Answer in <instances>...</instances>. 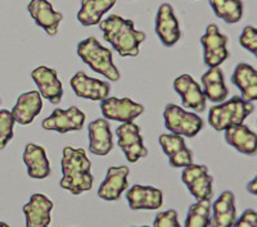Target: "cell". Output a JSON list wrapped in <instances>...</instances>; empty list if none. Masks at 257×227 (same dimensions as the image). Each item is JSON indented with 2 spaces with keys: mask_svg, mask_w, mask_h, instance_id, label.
Here are the masks:
<instances>
[{
  "mask_svg": "<svg viewBox=\"0 0 257 227\" xmlns=\"http://www.w3.org/2000/svg\"><path fill=\"white\" fill-rule=\"evenodd\" d=\"M61 167L62 178L59 185L62 189L68 190L73 195L91 190L94 182L91 163L84 149L64 146Z\"/></svg>",
  "mask_w": 257,
  "mask_h": 227,
  "instance_id": "1",
  "label": "cell"
},
{
  "mask_svg": "<svg viewBox=\"0 0 257 227\" xmlns=\"http://www.w3.org/2000/svg\"><path fill=\"white\" fill-rule=\"evenodd\" d=\"M99 27L103 38L113 47L121 57H138L139 48L146 40V34L135 29L132 20H125L118 15H112L100 21Z\"/></svg>",
  "mask_w": 257,
  "mask_h": 227,
  "instance_id": "2",
  "label": "cell"
},
{
  "mask_svg": "<svg viewBox=\"0 0 257 227\" xmlns=\"http://www.w3.org/2000/svg\"><path fill=\"white\" fill-rule=\"evenodd\" d=\"M77 56L81 58L95 73L103 75L109 81H118L121 77L120 71L114 66L112 50L103 47L95 38L85 39L77 45Z\"/></svg>",
  "mask_w": 257,
  "mask_h": 227,
  "instance_id": "3",
  "label": "cell"
},
{
  "mask_svg": "<svg viewBox=\"0 0 257 227\" xmlns=\"http://www.w3.org/2000/svg\"><path fill=\"white\" fill-rule=\"evenodd\" d=\"M254 111L253 103L245 102L240 96L235 95L231 99L220 104L212 105L208 111V125L216 130L224 131L225 128L235 125H242Z\"/></svg>",
  "mask_w": 257,
  "mask_h": 227,
  "instance_id": "4",
  "label": "cell"
},
{
  "mask_svg": "<svg viewBox=\"0 0 257 227\" xmlns=\"http://www.w3.org/2000/svg\"><path fill=\"white\" fill-rule=\"evenodd\" d=\"M165 127L171 134L180 135L183 137H194L203 128V120L196 113L187 112L179 105L166 104L164 111Z\"/></svg>",
  "mask_w": 257,
  "mask_h": 227,
  "instance_id": "5",
  "label": "cell"
},
{
  "mask_svg": "<svg viewBox=\"0 0 257 227\" xmlns=\"http://www.w3.org/2000/svg\"><path fill=\"white\" fill-rule=\"evenodd\" d=\"M203 47V62L208 67H220L229 58L228 38L222 35L216 25H208L201 38Z\"/></svg>",
  "mask_w": 257,
  "mask_h": 227,
  "instance_id": "6",
  "label": "cell"
},
{
  "mask_svg": "<svg viewBox=\"0 0 257 227\" xmlns=\"http://www.w3.org/2000/svg\"><path fill=\"white\" fill-rule=\"evenodd\" d=\"M116 135L117 145L122 150L127 162L137 163L141 158H146L148 155V149L144 145L141 128L134 122H126L118 126Z\"/></svg>",
  "mask_w": 257,
  "mask_h": 227,
  "instance_id": "7",
  "label": "cell"
},
{
  "mask_svg": "<svg viewBox=\"0 0 257 227\" xmlns=\"http://www.w3.org/2000/svg\"><path fill=\"white\" fill-rule=\"evenodd\" d=\"M181 181L185 183L189 192L197 201L211 200L213 196V177L208 173L207 166L190 164L181 172Z\"/></svg>",
  "mask_w": 257,
  "mask_h": 227,
  "instance_id": "8",
  "label": "cell"
},
{
  "mask_svg": "<svg viewBox=\"0 0 257 227\" xmlns=\"http://www.w3.org/2000/svg\"><path fill=\"white\" fill-rule=\"evenodd\" d=\"M100 111L105 120L117 121V122H134L138 117L143 114L144 105L137 103L130 98H105L100 102Z\"/></svg>",
  "mask_w": 257,
  "mask_h": 227,
  "instance_id": "9",
  "label": "cell"
},
{
  "mask_svg": "<svg viewBox=\"0 0 257 227\" xmlns=\"http://www.w3.org/2000/svg\"><path fill=\"white\" fill-rule=\"evenodd\" d=\"M85 113L77 107L68 109H54L49 117H47L41 127L48 131H57L59 134H67L70 131H80L85 123Z\"/></svg>",
  "mask_w": 257,
  "mask_h": 227,
  "instance_id": "10",
  "label": "cell"
},
{
  "mask_svg": "<svg viewBox=\"0 0 257 227\" xmlns=\"http://www.w3.org/2000/svg\"><path fill=\"white\" fill-rule=\"evenodd\" d=\"M155 30L158 39L165 47H174L180 40L181 32L179 21L174 12V8L169 3L161 4V7L158 8Z\"/></svg>",
  "mask_w": 257,
  "mask_h": 227,
  "instance_id": "11",
  "label": "cell"
},
{
  "mask_svg": "<svg viewBox=\"0 0 257 227\" xmlns=\"http://www.w3.org/2000/svg\"><path fill=\"white\" fill-rule=\"evenodd\" d=\"M173 86L181 98V102L185 105V108H190L197 113L205 112L207 99L203 94L201 85L193 79L192 76L188 73L179 76L174 80Z\"/></svg>",
  "mask_w": 257,
  "mask_h": 227,
  "instance_id": "12",
  "label": "cell"
},
{
  "mask_svg": "<svg viewBox=\"0 0 257 227\" xmlns=\"http://www.w3.org/2000/svg\"><path fill=\"white\" fill-rule=\"evenodd\" d=\"M70 85L73 93L82 99H89L93 102H102L108 98L111 91V85L102 80L89 77L86 73L77 72L70 80Z\"/></svg>",
  "mask_w": 257,
  "mask_h": 227,
  "instance_id": "13",
  "label": "cell"
},
{
  "mask_svg": "<svg viewBox=\"0 0 257 227\" xmlns=\"http://www.w3.org/2000/svg\"><path fill=\"white\" fill-rule=\"evenodd\" d=\"M160 145L169 158L171 167L184 168L193 163V153L185 144V139L180 135L164 134L158 137Z\"/></svg>",
  "mask_w": 257,
  "mask_h": 227,
  "instance_id": "14",
  "label": "cell"
},
{
  "mask_svg": "<svg viewBox=\"0 0 257 227\" xmlns=\"http://www.w3.org/2000/svg\"><path fill=\"white\" fill-rule=\"evenodd\" d=\"M31 77L38 86L39 94L52 104H59L63 98V86L59 81L57 71L40 66L31 72Z\"/></svg>",
  "mask_w": 257,
  "mask_h": 227,
  "instance_id": "15",
  "label": "cell"
},
{
  "mask_svg": "<svg viewBox=\"0 0 257 227\" xmlns=\"http://www.w3.org/2000/svg\"><path fill=\"white\" fill-rule=\"evenodd\" d=\"M27 11L34 22L44 30L48 35H57L63 16L62 13L54 11L48 0H31L27 6Z\"/></svg>",
  "mask_w": 257,
  "mask_h": 227,
  "instance_id": "16",
  "label": "cell"
},
{
  "mask_svg": "<svg viewBox=\"0 0 257 227\" xmlns=\"http://www.w3.org/2000/svg\"><path fill=\"white\" fill-rule=\"evenodd\" d=\"M130 169L126 166H112L107 171L105 178L98 189V196L103 200H118L122 192L127 189V176Z\"/></svg>",
  "mask_w": 257,
  "mask_h": 227,
  "instance_id": "17",
  "label": "cell"
},
{
  "mask_svg": "<svg viewBox=\"0 0 257 227\" xmlns=\"http://www.w3.org/2000/svg\"><path fill=\"white\" fill-rule=\"evenodd\" d=\"M128 207L133 210L160 209L164 204V192L153 186L134 185L126 192Z\"/></svg>",
  "mask_w": 257,
  "mask_h": 227,
  "instance_id": "18",
  "label": "cell"
},
{
  "mask_svg": "<svg viewBox=\"0 0 257 227\" xmlns=\"http://www.w3.org/2000/svg\"><path fill=\"white\" fill-rule=\"evenodd\" d=\"M53 201L44 194H34L24 205L26 227H49L52 222Z\"/></svg>",
  "mask_w": 257,
  "mask_h": 227,
  "instance_id": "19",
  "label": "cell"
},
{
  "mask_svg": "<svg viewBox=\"0 0 257 227\" xmlns=\"http://www.w3.org/2000/svg\"><path fill=\"white\" fill-rule=\"evenodd\" d=\"M89 150L94 155L105 157L113 149V135L111 132L108 121L98 118L89 123Z\"/></svg>",
  "mask_w": 257,
  "mask_h": 227,
  "instance_id": "20",
  "label": "cell"
},
{
  "mask_svg": "<svg viewBox=\"0 0 257 227\" xmlns=\"http://www.w3.org/2000/svg\"><path fill=\"white\" fill-rule=\"evenodd\" d=\"M43 109V100L39 91H27L18 96L17 103L12 109V116L15 122L21 126L31 125Z\"/></svg>",
  "mask_w": 257,
  "mask_h": 227,
  "instance_id": "21",
  "label": "cell"
},
{
  "mask_svg": "<svg viewBox=\"0 0 257 227\" xmlns=\"http://www.w3.org/2000/svg\"><path fill=\"white\" fill-rule=\"evenodd\" d=\"M210 227H233L237 221V208H235V196L231 191L226 190L211 205Z\"/></svg>",
  "mask_w": 257,
  "mask_h": 227,
  "instance_id": "22",
  "label": "cell"
},
{
  "mask_svg": "<svg viewBox=\"0 0 257 227\" xmlns=\"http://www.w3.org/2000/svg\"><path fill=\"white\" fill-rule=\"evenodd\" d=\"M22 158H24V162L27 167V173L31 178L43 180L52 173L47 151L41 145L31 143L27 144Z\"/></svg>",
  "mask_w": 257,
  "mask_h": 227,
  "instance_id": "23",
  "label": "cell"
},
{
  "mask_svg": "<svg viewBox=\"0 0 257 227\" xmlns=\"http://www.w3.org/2000/svg\"><path fill=\"white\" fill-rule=\"evenodd\" d=\"M225 141L245 155H254L257 151V137L245 125H235L224 130Z\"/></svg>",
  "mask_w": 257,
  "mask_h": 227,
  "instance_id": "24",
  "label": "cell"
},
{
  "mask_svg": "<svg viewBox=\"0 0 257 227\" xmlns=\"http://www.w3.org/2000/svg\"><path fill=\"white\" fill-rule=\"evenodd\" d=\"M233 82L242 94L243 100L253 103L257 100V71L248 63H239L234 68Z\"/></svg>",
  "mask_w": 257,
  "mask_h": 227,
  "instance_id": "25",
  "label": "cell"
},
{
  "mask_svg": "<svg viewBox=\"0 0 257 227\" xmlns=\"http://www.w3.org/2000/svg\"><path fill=\"white\" fill-rule=\"evenodd\" d=\"M202 85L206 99L213 104L225 102L229 95V89L224 81V75L220 67H211L202 75Z\"/></svg>",
  "mask_w": 257,
  "mask_h": 227,
  "instance_id": "26",
  "label": "cell"
},
{
  "mask_svg": "<svg viewBox=\"0 0 257 227\" xmlns=\"http://www.w3.org/2000/svg\"><path fill=\"white\" fill-rule=\"evenodd\" d=\"M117 0H81V8L77 12V20L85 27L99 25L103 15L109 12Z\"/></svg>",
  "mask_w": 257,
  "mask_h": 227,
  "instance_id": "27",
  "label": "cell"
},
{
  "mask_svg": "<svg viewBox=\"0 0 257 227\" xmlns=\"http://www.w3.org/2000/svg\"><path fill=\"white\" fill-rule=\"evenodd\" d=\"M210 6L215 16L225 21L226 24H237L242 20V0H210Z\"/></svg>",
  "mask_w": 257,
  "mask_h": 227,
  "instance_id": "28",
  "label": "cell"
},
{
  "mask_svg": "<svg viewBox=\"0 0 257 227\" xmlns=\"http://www.w3.org/2000/svg\"><path fill=\"white\" fill-rule=\"evenodd\" d=\"M211 200H201L192 204L188 209L185 227H210Z\"/></svg>",
  "mask_w": 257,
  "mask_h": 227,
  "instance_id": "29",
  "label": "cell"
},
{
  "mask_svg": "<svg viewBox=\"0 0 257 227\" xmlns=\"http://www.w3.org/2000/svg\"><path fill=\"white\" fill-rule=\"evenodd\" d=\"M15 120L12 113L7 109H0V150H3L13 139Z\"/></svg>",
  "mask_w": 257,
  "mask_h": 227,
  "instance_id": "30",
  "label": "cell"
},
{
  "mask_svg": "<svg viewBox=\"0 0 257 227\" xmlns=\"http://www.w3.org/2000/svg\"><path fill=\"white\" fill-rule=\"evenodd\" d=\"M239 44L244 49L252 53L253 56L257 54V30L253 26H247L243 29L239 38Z\"/></svg>",
  "mask_w": 257,
  "mask_h": 227,
  "instance_id": "31",
  "label": "cell"
},
{
  "mask_svg": "<svg viewBox=\"0 0 257 227\" xmlns=\"http://www.w3.org/2000/svg\"><path fill=\"white\" fill-rule=\"evenodd\" d=\"M153 227H181L178 219V212L169 209L158 213L153 221Z\"/></svg>",
  "mask_w": 257,
  "mask_h": 227,
  "instance_id": "32",
  "label": "cell"
},
{
  "mask_svg": "<svg viewBox=\"0 0 257 227\" xmlns=\"http://www.w3.org/2000/svg\"><path fill=\"white\" fill-rule=\"evenodd\" d=\"M233 227H257V213L253 209H245Z\"/></svg>",
  "mask_w": 257,
  "mask_h": 227,
  "instance_id": "33",
  "label": "cell"
},
{
  "mask_svg": "<svg viewBox=\"0 0 257 227\" xmlns=\"http://www.w3.org/2000/svg\"><path fill=\"white\" fill-rule=\"evenodd\" d=\"M247 191L249 194H252V195H256L257 194V176L253 177V180L247 183Z\"/></svg>",
  "mask_w": 257,
  "mask_h": 227,
  "instance_id": "34",
  "label": "cell"
},
{
  "mask_svg": "<svg viewBox=\"0 0 257 227\" xmlns=\"http://www.w3.org/2000/svg\"><path fill=\"white\" fill-rule=\"evenodd\" d=\"M0 227H11L8 223H6V222H0Z\"/></svg>",
  "mask_w": 257,
  "mask_h": 227,
  "instance_id": "35",
  "label": "cell"
},
{
  "mask_svg": "<svg viewBox=\"0 0 257 227\" xmlns=\"http://www.w3.org/2000/svg\"><path fill=\"white\" fill-rule=\"evenodd\" d=\"M135 227V226H134ZM138 227H149V226H138Z\"/></svg>",
  "mask_w": 257,
  "mask_h": 227,
  "instance_id": "36",
  "label": "cell"
},
{
  "mask_svg": "<svg viewBox=\"0 0 257 227\" xmlns=\"http://www.w3.org/2000/svg\"><path fill=\"white\" fill-rule=\"evenodd\" d=\"M0 104H2V100H0Z\"/></svg>",
  "mask_w": 257,
  "mask_h": 227,
  "instance_id": "37",
  "label": "cell"
}]
</instances>
